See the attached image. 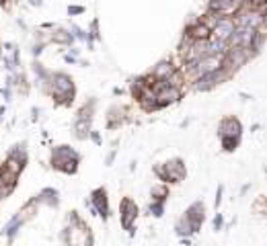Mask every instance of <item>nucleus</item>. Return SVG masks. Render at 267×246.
I'll return each instance as SVG.
<instances>
[{
	"instance_id": "1",
	"label": "nucleus",
	"mask_w": 267,
	"mask_h": 246,
	"mask_svg": "<svg viewBox=\"0 0 267 246\" xmlns=\"http://www.w3.org/2000/svg\"><path fill=\"white\" fill-rule=\"evenodd\" d=\"M21 166H23V164H21L19 160H15V158H10V160L6 162V166H4V170H6V172H12V174H19Z\"/></svg>"
}]
</instances>
